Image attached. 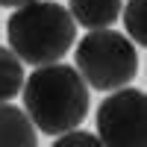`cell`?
<instances>
[{"instance_id":"obj_1","label":"cell","mask_w":147,"mask_h":147,"mask_svg":"<svg viewBox=\"0 0 147 147\" xmlns=\"http://www.w3.org/2000/svg\"><path fill=\"white\" fill-rule=\"evenodd\" d=\"M24 112L47 136H62L82 124L88 115V85L77 68L50 62L24 80Z\"/></svg>"},{"instance_id":"obj_2","label":"cell","mask_w":147,"mask_h":147,"mask_svg":"<svg viewBox=\"0 0 147 147\" xmlns=\"http://www.w3.org/2000/svg\"><path fill=\"white\" fill-rule=\"evenodd\" d=\"M6 35L21 62L50 65L59 62L77 41V24L65 6L53 0H32L6 21Z\"/></svg>"},{"instance_id":"obj_3","label":"cell","mask_w":147,"mask_h":147,"mask_svg":"<svg viewBox=\"0 0 147 147\" xmlns=\"http://www.w3.org/2000/svg\"><path fill=\"white\" fill-rule=\"evenodd\" d=\"M77 71L97 91H115L129 85V80L138 74V50L124 32L112 27L91 30L77 44Z\"/></svg>"},{"instance_id":"obj_4","label":"cell","mask_w":147,"mask_h":147,"mask_svg":"<svg viewBox=\"0 0 147 147\" xmlns=\"http://www.w3.org/2000/svg\"><path fill=\"white\" fill-rule=\"evenodd\" d=\"M103 147H147V100L141 88H115L97 109Z\"/></svg>"},{"instance_id":"obj_5","label":"cell","mask_w":147,"mask_h":147,"mask_svg":"<svg viewBox=\"0 0 147 147\" xmlns=\"http://www.w3.org/2000/svg\"><path fill=\"white\" fill-rule=\"evenodd\" d=\"M0 147H38L32 121L12 103H0Z\"/></svg>"},{"instance_id":"obj_6","label":"cell","mask_w":147,"mask_h":147,"mask_svg":"<svg viewBox=\"0 0 147 147\" xmlns=\"http://www.w3.org/2000/svg\"><path fill=\"white\" fill-rule=\"evenodd\" d=\"M124 3L121 0H68V12L74 24H82L88 30H106L118 21Z\"/></svg>"},{"instance_id":"obj_7","label":"cell","mask_w":147,"mask_h":147,"mask_svg":"<svg viewBox=\"0 0 147 147\" xmlns=\"http://www.w3.org/2000/svg\"><path fill=\"white\" fill-rule=\"evenodd\" d=\"M24 85V65L21 59L9 50L0 47V103H9Z\"/></svg>"},{"instance_id":"obj_8","label":"cell","mask_w":147,"mask_h":147,"mask_svg":"<svg viewBox=\"0 0 147 147\" xmlns=\"http://www.w3.org/2000/svg\"><path fill=\"white\" fill-rule=\"evenodd\" d=\"M144 9H147V0H129L127 9H124V24H127V38L132 44L144 47L147 44V18H144Z\"/></svg>"},{"instance_id":"obj_9","label":"cell","mask_w":147,"mask_h":147,"mask_svg":"<svg viewBox=\"0 0 147 147\" xmlns=\"http://www.w3.org/2000/svg\"><path fill=\"white\" fill-rule=\"evenodd\" d=\"M53 147H103V141L85 129H71V132H62L59 141H53Z\"/></svg>"},{"instance_id":"obj_10","label":"cell","mask_w":147,"mask_h":147,"mask_svg":"<svg viewBox=\"0 0 147 147\" xmlns=\"http://www.w3.org/2000/svg\"><path fill=\"white\" fill-rule=\"evenodd\" d=\"M32 0H0V6H27Z\"/></svg>"}]
</instances>
